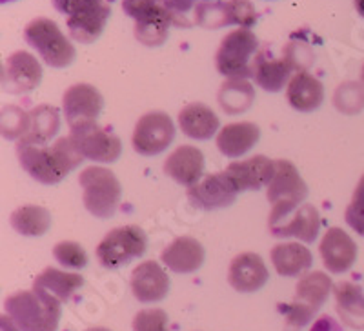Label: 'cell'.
Returning <instances> with one entry per match:
<instances>
[{
    "mask_svg": "<svg viewBox=\"0 0 364 331\" xmlns=\"http://www.w3.org/2000/svg\"><path fill=\"white\" fill-rule=\"evenodd\" d=\"M272 264L281 277H299L311 268L314 257L306 246L299 242H282L273 246Z\"/></svg>",
    "mask_w": 364,
    "mask_h": 331,
    "instance_id": "d4e9b609",
    "label": "cell"
},
{
    "mask_svg": "<svg viewBox=\"0 0 364 331\" xmlns=\"http://www.w3.org/2000/svg\"><path fill=\"white\" fill-rule=\"evenodd\" d=\"M204 257L203 244L193 237H178L161 253V261L175 273H193L203 266Z\"/></svg>",
    "mask_w": 364,
    "mask_h": 331,
    "instance_id": "ffe728a7",
    "label": "cell"
},
{
    "mask_svg": "<svg viewBox=\"0 0 364 331\" xmlns=\"http://www.w3.org/2000/svg\"><path fill=\"white\" fill-rule=\"evenodd\" d=\"M237 191L232 178L228 177L226 171L206 175L197 184L188 188V199L195 207L211 212V210H220V207L232 206L235 202Z\"/></svg>",
    "mask_w": 364,
    "mask_h": 331,
    "instance_id": "7c38bea8",
    "label": "cell"
},
{
    "mask_svg": "<svg viewBox=\"0 0 364 331\" xmlns=\"http://www.w3.org/2000/svg\"><path fill=\"white\" fill-rule=\"evenodd\" d=\"M269 273L264 261L257 253L246 251L237 255L230 264L228 282L239 293H255L268 282Z\"/></svg>",
    "mask_w": 364,
    "mask_h": 331,
    "instance_id": "2e32d148",
    "label": "cell"
},
{
    "mask_svg": "<svg viewBox=\"0 0 364 331\" xmlns=\"http://www.w3.org/2000/svg\"><path fill=\"white\" fill-rule=\"evenodd\" d=\"M24 38L48 66L68 67L75 60V46L51 18H33L26 26Z\"/></svg>",
    "mask_w": 364,
    "mask_h": 331,
    "instance_id": "52a82bcc",
    "label": "cell"
},
{
    "mask_svg": "<svg viewBox=\"0 0 364 331\" xmlns=\"http://www.w3.org/2000/svg\"><path fill=\"white\" fill-rule=\"evenodd\" d=\"M336 308L344 326L353 330H364V295L359 284L339 282L333 286Z\"/></svg>",
    "mask_w": 364,
    "mask_h": 331,
    "instance_id": "484cf974",
    "label": "cell"
},
{
    "mask_svg": "<svg viewBox=\"0 0 364 331\" xmlns=\"http://www.w3.org/2000/svg\"><path fill=\"white\" fill-rule=\"evenodd\" d=\"M133 331H170L168 327V315L159 308L142 310L133 317Z\"/></svg>",
    "mask_w": 364,
    "mask_h": 331,
    "instance_id": "8d00e7d4",
    "label": "cell"
},
{
    "mask_svg": "<svg viewBox=\"0 0 364 331\" xmlns=\"http://www.w3.org/2000/svg\"><path fill=\"white\" fill-rule=\"evenodd\" d=\"M261 139V128L253 122H233L224 126L217 135V148L224 157H240L248 153L250 149Z\"/></svg>",
    "mask_w": 364,
    "mask_h": 331,
    "instance_id": "603a6c76",
    "label": "cell"
},
{
    "mask_svg": "<svg viewBox=\"0 0 364 331\" xmlns=\"http://www.w3.org/2000/svg\"><path fill=\"white\" fill-rule=\"evenodd\" d=\"M355 8L360 17H364V0H355Z\"/></svg>",
    "mask_w": 364,
    "mask_h": 331,
    "instance_id": "7bdbcfd3",
    "label": "cell"
},
{
    "mask_svg": "<svg viewBox=\"0 0 364 331\" xmlns=\"http://www.w3.org/2000/svg\"><path fill=\"white\" fill-rule=\"evenodd\" d=\"M344 219H346V224L353 232L364 237V175L360 177L359 184L353 191V199L348 206Z\"/></svg>",
    "mask_w": 364,
    "mask_h": 331,
    "instance_id": "74e56055",
    "label": "cell"
},
{
    "mask_svg": "<svg viewBox=\"0 0 364 331\" xmlns=\"http://www.w3.org/2000/svg\"><path fill=\"white\" fill-rule=\"evenodd\" d=\"M333 290V282L324 271H310L299 281L295 290V303L317 313Z\"/></svg>",
    "mask_w": 364,
    "mask_h": 331,
    "instance_id": "83f0119b",
    "label": "cell"
},
{
    "mask_svg": "<svg viewBox=\"0 0 364 331\" xmlns=\"http://www.w3.org/2000/svg\"><path fill=\"white\" fill-rule=\"evenodd\" d=\"M204 155L195 146H178L164 162V173L177 184L191 188L203 177Z\"/></svg>",
    "mask_w": 364,
    "mask_h": 331,
    "instance_id": "d6986e66",
    "label": "cell"
},
{
    "mask_svg": "<svg viewBox=\"0 0 364 331\" xmlns=\"http://www.w3.org/2000/svg\"><path fill=\"white\" fill-rule=\"evenodd\" d=\"M226 175L232 178L237 191L261 190L262 186H268L275 175V161H269L264 155H255L242 162H232L228 166Z\"/></svg>",
    "mask_w": 364,
    "mask_h": 331,
    "instance_id": "ac0fdd59",
    "label": "cell"
},
{
    "mask_svg": "<svg viewBox=\"0 0 364 331\" xmlns=\"http://www.w3.org/2000/svg\"><path fill=\"white\" fill-rule=\"evenodd\" d=\"M161 4L162 0H122V9L128 17L139 21V18L155 11Z\"/></svg>",
    "mask_w": 364,
    "mask_h": 331,
    "instance_id": "ab89813d",
    "label": "cell"
},
{
    "mask_svg": "<svg viewBox=\"0 0 364 331\" xmlns=\"http://www.w3.org/2000/svg\"><path fill=\"white\" fill-rule=\"evenodd\" d=\"M6 2H13V0H2V4H6Z\"/></svg>",
    "mask_w": 364,
    "mask_h": 331,
    "instance_id": "bcb514c9",
    "label": "cell"
},
{
    "mask_svg": "<svg viewBox=\"0 0 364 331\" xmlns=\"http://www.w3.org/2000/svg\"><path fill=\"white\" fill-rule=\"evenodd\" d=\"M318 229H321V215L310 204L299 206L284 219L269 224V232L273 237L277 239L295 237L302 242H314L318 235Z\"/></svg>",
    "mask_w": 364,
    "mask_h": 331,
    "instance_id": "e0dca14e",
    "label": "cell"
},
{
    "mask_svg": "<svg viewBox=\"0 0 364 331\" xmlns=\"http://www.w3.org/2000/svg\"><path fill=\"white\" fill-rule=\"evenodd\" d=\"M228 26L237 24L240 28H248L257 22V11L250 0H226Z\"/></svg>",
    "mask_w": 364,
    "mask_h": 331,
    "instance_id": "d590c367",
    "label": "cell"
},
{
    "mask_svg": "<svg viewBox=\"0 0 364 331\" xmlns=\"http://www.w3.org/2000/svg\"><path fill=\"white\" fill-rule=\"evenodd\" d=\"M84 278L79 273H70L57 268H46L33 282V288L53 295L60 303L70 300L75 291L82 288Z\"/></svg>",
    "mask_w": 364,
    "mask_h": 331,
    "instance_id": "f546056e",
    "label": "cell"
},
{
    "mask_svg": "<svg viewBox=\"0 0 364 331\" xmlns=\"http://www.w3.org/2000/svg\"><path fill=\"white\" fill-rule=\"evenodd\" d=\"M219 124L220 120L215 112L203 102L188 104L186 108H182L178 113L181 131L195 141H206L213 137L219 129Z\"/></svg>",
    "mask_w": 364,
    "mask_h": 331,
    "instance_id": "cb8c5ba5",
    "label": "cell"
},
{
    "mask_svg": "<svg viewBox=\"0 0 364 331\" xmlns=\"http://www.w3.org/2000/svg\"><path fill=\"white\" fill-rule=\"evenodd\" d=\"M350 87H348V84H344V86H341L339 89H337L336 93V106L339 112H344V113H353V112H359L360 106L363 104L357 102V97L359 99H364L363 95V89H360L359 86H355V84H352V92H348Z\"/></svg>",
    "mask_w": 364,
    "mask_h": 331,
    "instance_id": "f35d334b",
    "label": "cell"
},
{
    "mask_svg": "<svg viewBox=\"0 0 364 331\" xmlns=\"http://www.w3.org/2000/svg\"><path fill=\"white\" fill-rule=\"evenodd\" d=\"M255 99L252 84L245 79H228L219 92V104L230 115H237L250 108Z\"/></svg>",
    "mask_w": 364,
    "mask_h": 331,
    "instance_id": "1f68e13d",
    "label": "cell"
},
{
    "mask_svg": "<svg viewBox=\"0 0 364 331\" xmlns=\"http://www.w3.org/2000/svg\"><path fill=\"white\" fill-rule=\"evenodd\" d=\"M86 331H112V330H108V327H90V330Z\"/></svg>",
    "mask_w": 364,
    "mask_h": 331,
    "instance_id": "ee69618b",
    "label": "cell"
},
{
    "mask_svg": "<svg viewBox=\"0 0 364 331\" xmlns=\"http://www.w3.org/2000/svg\"><path fill=\"white\" fill-rule=\"evenodd\" d=\"M171 24H173L171 13L164 0H162V4L155 11L135 21V38L144 46H161L168 38V31H170Z\"/></svg>",
    "mask_w": 364,
    "mask_h": 331,
    "instance_id": "4316f807",
    "label": "cell"
},
{
    "mask_svg": "<svg viewBox=\"0 0 364 331\" xmlns=\"http://www.w3.org/2000/svg\"><path fill=\"white\" fill-rule=\"evenodd\" d=\"M42 67L37 58L28 51H15L6 58L2 67V87L4 92L18 95L31 92L41 84Z\"/></svg>",
    "mask_w": 364,
    "mask_h": 331,
    "instance_id": "4fadbf2b",
    "label": "cell"
},
{
    "mask_svg": "<svg viewBox=\"0 0 364 331\" xmlns=\"http://www.w3.org/2000/svg\"><path fill=\"white\" fill-rule=\"evenodd\" d=\"M29 115V126L24 137L18 142L24 144H46V142L53 139L60 128V116H58V109L48 104L37 106Z\"/></svg>",
    "mask_w": 364,
    "mask_h": 331,
    "instance_id": "f1b7e54d",
    "label": "cell"
},
{
    "mask_svg": "<svg viewBox=\"0 0 364 331\" xmlns=\"http://www.w3.org/2000/svg\"><path fill=\"white\" fill-rule=\"evenodd\" d=\"M17 158L29 177L41 184H58L82 164L84 155L71 135L60 137L53 146L17 142Z\"/></svg>",
    "mask_w": 364,
    "mask_h": 331,
    "instance_id": "6da1fadb",
    "label": "cell"
},
{
    "mask_svg": "<svg viewBox=\"0 0 364 331\" xmlns=\"http://www.w3.org/2000/svg\"><path fill=\"white\" fill-rule=\"evenodd\" d=\"M2 331H18V327L13 324L8 315H2Z\"/></svg>",
    "mask_w": 364,
    "mask_h": 331,
    "instance_id": "b9f144b4",
    "label": "cell"
},
{
    "mask_svg": "<svg viewBox=\"0 0 364 331\" xmlns=\"http://www.w3.org/2000/svg\"><path fill=\"white\" fill-rule=\"evenodd\" d=\"M29 126V115L17 106H4L2 108V135L4 139H18L26 135Z\"/></svg>",
    "mask_w": 364,
    "mask_h": 331,
    "instance_id": "e575fe53",
    "label": "cell"
},
{
    "mask_svg": "<svg viewBox=\"0 0 364 331\" xmlns=\"http://www.w3.org/2000/svg\"><path fill=\"white\" fill-rule=\"evenodd\" d=\"M193 2V0H191ZM200 2H213V0H200Z\"/></svg>",
    "mask_w": 364,
    "mask_h": 331,
    "instance_id": "f6af8a7d",
    "label": "cell"
},
{
    "mask_svg": "<svg viewBox=\"0 0 364 331\" xmlns=\"http://www.w3.org/2000/svg\"><path fill=\"white\" fill-rule=\"evenodd\" d=\"M195 22L203 28L217 29L228 26L226 2L213 0V2H200L195 8Z\"/></svg>",
    "mask_w": 364,
    "mask_h": 331,
    "instance_id": "d6a6232c",
    "label": "cell"
},
{
    "mask_svg": "<svg viewBox=\"0 0 364 331\" xmlns=\"http://www.w3.org/2000/svg\"><path fill=\"white\" fill-rule=\"evenodd\" d=\"M318 253L323 264L331 273H344L357 261V244L353 239L341 228H330L324 233Z\"/></svg>",
    "mask_w": 364,
    "mask_h": 331,
    "instance_id": "9a60e30c",
    "label": "cell"
},
{
    "mask_svg": "<svg viewBox=\"0 0 364 331\" xmlns=\"http://www.w3.org/2000/svg\"><path fill=\"white\" fill-rule=\"evenodd\" d=\"M64 115L70 129L97 122L104 108V99L100 92L91 84H75L68 87L63 99Z\"/></svg>",
    "mask_w": 364,
    "mask_h": 331,
    "instance_id": "8fae6325",
    "label": "cell"
},
{
    "mask_svg": "<svg viewBox=\"0 0 364 331\" xmlns=\"http://www.w3.org/2000/svg\"><path fill=\"white\" fill-rule=\"evenodd\" d=\"M129 286L139 303H159L170 291V277L159 262L146 261L132 271Z\"/></svg>",
    "mask_w": 364,
    "mask_h": 331,
    "instance_id": "5bb4252c",
    "label": "cell"
},
{
    "mask_svg": "<svg viewBox=\"0 0 364 331\" xmlns=\"http://www.w3.org/2000/svg\"><path fill=\"white\" fill-rule=\"evenodd\" d=\"M53 255L57 259V262L64 268L71 269H80L86 268L87 264V253L79 242H73V240H63L58 242L53 248Z\"/></svg>",
    "mask_w": 364,
    "mask_h": 331,
    "instance_id": "836d02e7",
    "label": "cell"
},
{
    "mask_svg": "<svg viewBox=\"0 0 364 331\" xmlns=\"http://www.w3.org/2000/svg\"><path fill=\"white\" fill-rule=\"evenodd\" d=\"M79 183L82 186V202L87 212L99 219L113 217L122 195V188L115 173L108 168L90 166L80 173Z\"/></svg>",
    "mask_w": 364,
    "mask_h": 331,
    "instance_id": "5b68a950",
    "label": "cell"
},
{
    "mask_svg": "<svg viewBox=\"0 0 364 331\" xmlns=\"http://www.w3.org/2000/svg\"><path fill=\"white\" fill-rule=\"evenodd\" d=\"M310 331H344V330L343 326L333 319V317H330V315H323V317H318V319L315 320L314 326L310 327Z\"/></svg>",
    "mask_w": 364,
    "mask_h": 331,
    "instance_id": "60d3db41",
    "label": "cell"
},
{
    "mask_svg": "<svg viewBox=\"0 0 364 331\" xmlns=\"http://www.w3.org/2000/svg\"><path fill=\"white\" fill-rule=\"evenodd\" d=\"M4 306L18 331H57L63 315V303L37 288L13 293Z\"/></svg>",
    "mask_w": 364,
    "mask_h": 331,
    "instance_id": "7a4b0ae2",
    "label": "cell"
},
{
    "mask_svg": "<svg viewBox=\"0 0 364 331\" xmlns=\"http://www.w3.org/2000/svg\"><path fill=\"white\" fill-rule=\"evenodd\" d=\"M363 82H364V67H363Z\"/></svg>",
    "mask_w": 364,
    "mask_h": 331,
    "instance_id": "7dc6e473",
    "label": "cell"
},
{
    "mask_svg": "<svg viewBox=\"0 0 364 331\" xmlns=\"http://www.w3.org/2000/svg\"><path fill=\"white\" fill-rule=\"evenodd\" d=\"M70 135L82 151L84 158H90V161L109 164V162H115L122 151V142L115 133L100 128L97 122L70 129Z\"/></svg>",
    "mask_w": 364,
    "mask_h": 331,
    "instance_id": "30bf717a",
    "label": "cell"
},
{
    "mask_svg": "<svg viewBox=\"0 0 364 331\" xmlns=\"http://www.w3.org/2000/svg\"><path fill=\"white\" fill-rule=\"evenodd\" d=\"M286 97L291 108L297 112H315L324 100V86L317 77L302 70L297 71L288 82Z\"/></svg>",
    "mask_w": 364,
    "mask_h": 331,
    "instance_id": "7402d4cb",
    "label": "cell"
},
{
    "mask_svg": "<svg viewBox=\"0 0 364 331\" xmlns=\"http://www.w3.org/2000/svg\"><path fill=\"white\" fill-rule=\"evenodd\" d=\"M11 226L24 237H42L51 228V213L42 206H22L11 213Z\"/></svg>",
    "mask_w": 364,
    "mask_h": 331,
    "instance_id": "4dcf8cb0",
    "label": "cell"
},
{
    "mask_svg": "<svg viewBox=\"0 0 364 331\" xmlns=\"http://www.w3.org/2000/svg\"><path fill=\"white\" fill-rule=\"evenodd\" d=\"M53 6L68 17L71 37L82 44L95 42L112 15L106 0H53Z\"/></svg>",
    "mask_w": 364,
    "mask_h": 331,
    "instance_id": "277c9868",
    "label": "cell"
},
{
    "mask_svg": "<svg viewBox=\"0 0 364 331\" xmlns=\"http://www.w3.org/2000/svg\"><path fill=\"white\" fill-rule=\"evenodd\" d=\"M294 70L297 67L288 55L282 58H269L264 51H259L253 64V79L264 92L277 93L286 86V82H290Z\"/></svg>",
    "mask_w": 364,
    "mask_h": 331,
    "instance_id": "44dd1931",
    "label": "cell"
},
{
    "mask_svg": "<svg viewBox=\"0 0 364 331\" xmlns=\"http://www.w3.org/2000/svg\"><path fill=\"white\" fill-rule=\"evenodd\" d=\"M175 139V124L164 112H149L139 119L133 129L132 144L136 153L154 157L168 149Z\"/></svg>",
    "mask_w": 364,
    "mask_h": 331,
    "instance_id": "9c48e42d",
    "label": "cell"
},
{
    "mask_svg": "<svg viewBox=\"0 0 364 331\" xmlns=\"http://www.w3.org/2000/svg\"><path fill=\"white\" fill-rule=\"evenodd\" d=\"M308 197V186L302 180L301 173L294 162L277 158L275 161V175L268 184V200L272 204L269 224L284 219L288 213L297 210L299 204Z\"/></svg>",
    "mask_w": 364,
    "mask_h": 331,
    "instance_id": "8992f818",
    "label": "cell"
},
{
    "mask_svg": "<svg viewBox=\"0 0 364 331\" xmlns=\"http://www.w3.org/2000/svg\"><path fill=\"white\" fill-rule=\"evenodd\" d=\"M148 248V237L139 226L115 228L100 240L97 248V261L102 268L117 269L133 259L142 257Z\"/></svg>",
    "mask_w": 364,
    "mask_h": 331,
    "instance_id": "ba28073f",
    "label": "cell"
},
{
    "mask_svg": "<svg viewBox=\"0 0 364 331\" xmlns=\"http://www.w3.org/2000/svg\"><path fill=\"white\" fill-rule=\"evenodd\" d=\"M259 53V40L248 28L233 29L220 42L215 55L217 70L226 79H250Z\"/></svg>",
    "mask_w": 364,
    "mask_h": 331,
    "instance_id": "3957f363",
    "label": "cell"
}]
</instances>
